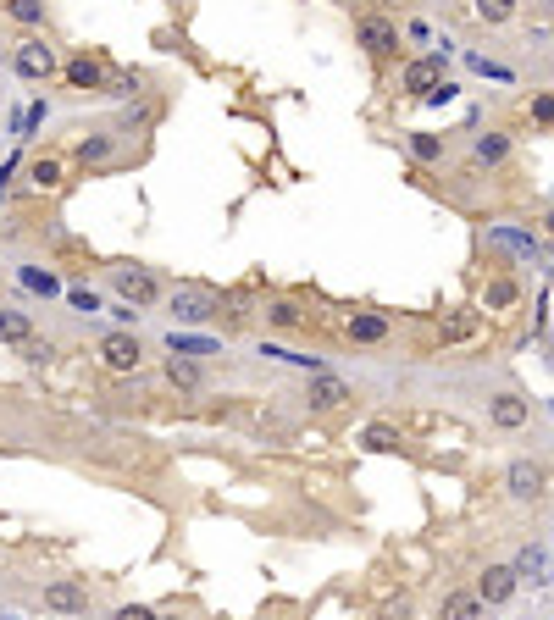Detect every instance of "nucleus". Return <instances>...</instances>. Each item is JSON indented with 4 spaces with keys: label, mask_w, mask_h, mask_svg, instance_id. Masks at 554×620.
I'll return each instance as SVG.
<instances>
[{
    "label": "nucleus",
    "mask_w": 554,
    "mask_h": 620,
    "mask_svg": "<svg viewBox=\"0 0 554 620\" xmlns=\"http://www.w3.org/2000/svg\"><path fill=\"white\" fill-rule=\"evenodd\" d=\"M12 72L23 78V84H50V78L61 72L56 45H50V39H39V34L17 39V50H12Z\"/></svg>",
    "instance_id": "obj_1"
},
{
    "label": "nucleus",
    "mask_w": 554,
    "mask_h": 620,
    "mask_svg": "<svg viewBox=\"0 0 554 620\" xmlns=\"http://www.w3.org/2000/svg\"><path fill=\"white\" fill-rule=\"evenodd\" d=\"M172 316H178V322H189V327H205V322H222V294L217 288H194V283H183V288H172Z\"/></svg>",
    "instance_id": "obj_2"
},
{
    "label": "nucleus",
    "mask_w": 554,
    "mask_h": 620,
    "mask_svg": "<svg viewBox=\"0 0 554 620\" xmlns=\"http://www.w3.org/2000/svg\"><path fill=\"white\" fill-rule=\"evenodd\" d=\"M95 355H100V366L117 371V377H128V371L145 366V344H139V338H133L128 327H111V333H100Z\"/></svg>",
    "instance_id": "obj_3"
},
{
    "label": "nucleus",
    "mask_w": 554,
    "mask_h": 620,
    "mask_svg": "<svg viewBox=\"0 0 554 620\" xmlns=\"http://www.w3.org/2000/svg\"><path fill=\"white\" fill-rule=\"evenodd\" d=\"M61 84L73 89V95H100V89L111 84L106 56H95V50H78V56H67V61H61Z\"/></svg>",
    "instance_id": "obj_4"
},
{
    "label": "nucleus",
    "mask_w": 554,
    "mask_h": 620,
    "mask_svg": "<svg viewBox=\"0 0 554 620\" xmlns=\"http://www.w3.org/2000/svg\"><path fill=\"white\" fill-rule=\"evenodd\" d=\"M505 493L516 504H538L543 493H549V471H543L538 460H510V471H505Z\"/></svg>",
    "instance_id": "obj_5"
},
{
    "label": "nucleus",
    "mask_w": 554,
    "mask_h": 620,
    "mask_svg": "<svg viewBox=\"0 0 554 620\" xmlns=\"http://www.w3.org/2000/svg\"><path fill=\"white\" fill-rule=\"evenodd\" d=\"M111 283H117V294L128 305H156L161 299V277L150 266H111Z\"/></svg>",
    "instance_id": "obj_6"
},
{
    "label": "nucleus",
    "mask_w": 554,
    "mask_h": 620,
    "mask_svg": "<svg viewBox=\"0 0 554 620\" xmlns=\"http://www.w3.org/2000/svg\"><path fill=\"white\" fill-rule=\"evenodd\" d=\"M355 45H361L372 61H394L399 56V28L388 23V17H361V23H355Z\"/></svg>",
    "instance_id": "obj_7"
},
{
    "label": "nucleus",
    "mask_w": 554,
    "mask_h": 620,
    "mask_svg": "<svg viewBox=\"0 0 554 620\" xmlns=\"http://www.w3.org/2000/svg\"><path fill=\"white\" fill-rule=\"evenodd\" d=\"M399 89H405V95H416V100L438 95V89H444V56H416V61H405V72H399Z\"/></svg>",
    "instance_id": "obj_8"
},
{
    "label": "nucleus",
    "mask_w": 554,
    "mask_h": 620,
    "mask_svg": "<svg viewBox=\"0 0 554 620\" xmlns=\"http://www.w3.org/2000/svg\"><path fill=\"white\" fill-rule=\"evenodd\" d=\"M350 399H355V394H350V382L333 377V371H316L311 388H305V405H311L316 416H327V410H344Z\"/></svg>",
    "instance_id": "obj_9"
},
{
    "label": "nucleus",
    "mask_w": 554,
    "mask_h": 620,
    "mask_svg": "<svg viewBox=\"0 0 554 620\" xmlns=\"http://www.w3.org/2000/svg\"><path fill=\"white\" fill-rule=\"evenodd\" d=\"M516 587H521L516 565H488V571L477 576V598H482V604H510Z\"/></svg>",
    "instance_id": "obj_10"
},
{
    "label": "nucleus",
    "mask_w": 554,
    "mask_h": 620,
    "mask_svg": "<svg viewBox=\"0 0 554 620\" xmlns=\"http://www.w3.org/2000/svg\"><path fill=\"white\" fill-rule=\"evenodd\" d=\"M488 421H494L499 432H516V427H527V421H532V405L521 394H494V399H488Z\"/></svg>",
    "instance_id": "obj_11"
},
{
    "label": "nucleus",
    "mask_w": 554,
    "mask_h": 620,
    "mask_svg": "<svg viewBox=\"0 0 554 620\" xmlns=\"http://www.w3.org/2000/svg\"><path fill=\"white\" fill-rule=\"evenodd\" d=\"M45 609H56V615H89V587L84 582H50Z\"/></svg>",
    "instance_id": "obj_12"
},
{
    "label": "nucleus",
    "mask_w": 554,
    "mask_h": 620,
    "mask_svg": "<svg viewBox=\"0 0 554 620\" xmlns=\"http://www.w3.org/2000/svg\"><path fill=\"white\" fill-rule=\"evenodd\" d=\"M111 155H117V133H84V139H78V167H106Z\"/></svg>",
    "instance_id": "obj_13"
},
{
    "label": "nucleus",
    "mask_w": 554,
    "mask_h": 620,
    "mask_svg": "<svg viewBox=\"0 0 554 620\" xmlns=\"http://www.w3.org/2000/svg\"><path fill=\"white\" fill-rule=\"evenodd\" d=\"M344 333H350L355 344H383V338H388V316H377V310H355L350 322H344Z\"/></svg>",
    "instance_id": "obj_14"
},
{
    "label": "nucleus",
    "mask_w": 554,
    "mask_h": 620,
    "mask_svg": "<svg viewBox=\"0 0 554 620\" xmlns=\"http://www.w3.org/2000/svg\"><path fill=\"white\" fill-rule=\"evenodd\" d=\"M405 150L416 167H444V139L438 133H405Z\"/></svg>",
    "instance_id": "obj_15"
},
{
    "label": "nucleus",
    "mask_w": 554,
    "mask_h": 620,
    "mask_svg": "<svg viewBox=\"0 0 554 620\" xmlns=\"http://www.w3.org/2000/svg\"><path fill=\"white\" fill-rule=\"evenodd\" d=\"M488 244H494V250L521 255V261H532V255H538V239H532V233H521V227H494V233H488Z\"/></svg>",
    "instance_id": "obj_16"
},
{
    "label": "nucleus",
    "mask_w": 554,
    "mask_h": 620,
    "mask_svg": "<svg viewBox=\"0 0 554 620\" xmlns=\"http://www.w3.org/2000/svg\"><path fill=\"white\" fill-rule=\"evenodd\" d=\"M471 155H477V167H499V161L510 155V133H477Z\"/></svg>",
    "instance_id": "obj_17"
},
{
    "label": "nucleus",
    "mask_w": 554,
    "mask_h": 620,
    "mask_svg": "<svg viewBox=\"0 0 554 620\" xmlns=\"http://www.w3.org/2000/svg\"><path fill=\"white\" fill-rule=\"evenodd\" d=\"M167 382H172V388H183V394H194V388L205 382V371L194 366L189 355H167Z\"/></svg>",
    "instance_id": "obj_18"
},
{
    "label": "nucleus",
    "mask_w": 554,
    "mask_h": 620,
    "mask_svg": "<svg viewBox=\"0 0 554 620\" xmlns=\"http://www.w3.org/2000/svg\"><path fill=\"white\" fill-rule=\"evenodd\" d=\"M0 12L17 28H45V0H0Z\"/></svg>",
    "instance_id": "obj_19"
},
{
    "label": "nucleus",
    "mask_w": 554,
    "mask_h": 620,
    "mask_svg": "<svg viewBox=\"0 0 554 620\" xmlns=\"http://www.w3.org/2000/svg\"><path fill=\"white\" fill-rule=\"evenodd\" d=\"M266 327H277V333H294V327H305V310L294 305V299H272V305H266Z\"/></svg>",
    "instance_id": "obj_20"
},
{
    "label": "nucleus",
    "mask_w": 554,
    "mask_h": 620,
    "mask_svg": "<svg viewBox=\"0 0 554 620\" xmlns=\"http://www.w3.org/2000/svg\"><path fill=\"white\" fill-rule=\"evenodd\" d=\"M477 615H482L477 593H449L444 604H438V620H477Z\"/></svg>",
    "instance_id": "obj_21"
},
{
    "label": "nucleus",
    "mask_w": 554,
    "mask_h": 620,
    "mask_svg": "<svg viewBox=\"0 0 554 620\" xmlns=\"http://www.w3.org/2000/svg\"><path fill=\"white\" fill-rule=\"evenodd\" d=\"M516 299H521V288L510 277H488V288H482V310H510Z\"/></svg>",
    "instance_id": "obj_22"
},
{
    "label": "nucleus",
    "mask_w": 554,
    "mask_h": 620,
    "mask_svg": "<svg viewBox=\"0 0 554 620\" xmlns=\"http://www.w3.org/2000/svg\"><path fill=\"white\" fill-rule=\"evenodd\" d=\"M34 338V322L23 310H0V344H28Z\"/></svg>",
    "instance_id": "obj_23"
},
{
    "label": "nucleus",
    "mask_w": 554,
    "mask_h": 620,
    "mask_svg": "<svg viewBox=\"0 0 554 620\" xmlns=\"http://www.w3.org/2000/svg\"><path fill=\"white\" fill-rule=\"evenodd\" d=\"M516 6H521V0H471V12H477L488 28L510 23V17H516Z\"/></svg>",
    "instance_id": "obj_24"
},
{
    "label": "nucleus",
    "mask_w": 554,
    "mask_h": 620,
    "mask_svg": "<svg viewBox=\"0 0 554 620\" xmlns=\"http://www.w3.org/2000/svg\"><path fill=\"white\" fill-rule=\"evenodd\" d=\"M28 183H34V189H61V161L56 155H39L34 167H28Z\"/></svg>",
    "instance_id": "obj_25"
},
{
    "label": "nucleus",
    "mask_w": 554,
    "mask_h": 620,
    "mask_svg": "<svg viewBox=\"0 0 554 620\" xmlns=\"http://www.w3.org/2000/svg\"><path fill=\"white\" fill-rule=\"evenodd\" d=\"M361 449H372V454H394V449H399V432L377 421V427H366V432H361Z\"/></svg>",
    "instance_id": "obj_26"
},
{
    "label": "nucleus",
    "mask_w": 554,
    "mask_h": 620,
    "mask_svg": "<svg viewBox=\"0 0 554 620\" xmlns=\"http://www.w3.org/2000/svg\"><path fill=\"white\" fill-rule=\"evenodd\" d=\"M23 283L34 288V294H45V299H50V294H56V288H61L56 277H50V272H39V266H23Z\"/></svg>",
    "instance_id": "obj_27"
},
{
    "label": "nucleus",
    "mask_w": 554,
    "mask_h": 620,
    "mask_svg": "<svg viewBox=\"0 0 554 620\" xmlns=\"http://www.w3.org/2000/svg\"><path fill=\"white\" fill-rule=\"evenodd\" d=\"M543 571V549H521L516 554V576H538Z\"/></svg>",
    "instance_id": "obj_28"
},
{
    "label": "nucleus",
    "mask_w": 554,
    "mask_h": 620,
    "mask_svg": "<svg viewBox=\"0 0 554 620\" xmlns=\"http://www.w3.org/2000/svg\"><path fill=\"white\" fill-rule=\"evenodd\" d=\"M17 349H23V360H28V366H39V360H50V355H56V344H39V338H28V344H17Z\"/></svg>",
    "instance_id": "obj_29"
},
{
    "label": "nucleus",
    "mask_w": 554,
    "mask_h": 620,
    "mask_svg": "<svg viewBox=\"0 0 554 620\" xmlns=\"http://www.w3.org/2000/svg\"><path fill=\"white\" fill-rule=\"evenodd\" d=\"M111 620H161V615H156V609H150V604H122V609H117V615H111Z\"/></svg>",
    "instance_id": "obj_30"
},
{
    "label": "nucleus",
    "mask_w": 554,
    "mask_h": 620,
    "mask_svg": "<svg viewBox=\"0 0 554 620\" xmlns=\"http://www.w3.org/2000/svg\"><path fill=\"white\" fill-rule=\"evenodd\" d=\"M139 84H145V72H122L117 84H111V95H139Z\"/></svg>",
    "instance_id": "obj_31"
},
{
    "label": "nucleus",
    "mask_w": 554,
    "mask_h": 620,
    "mask_svg": "<svg viewBox=\"0 0 554 620\" xmlns=\"http://www.w3.org/2000/svg\"><path fill=\"white\" fill-rule=\"evenodd\" d=\"M67 299H73V310H100V299L89 294V288H73V294H67Z\"/></svg>",
    "instance_id": "obj_32"
},
{
    "label": "nucleus",
    "mask_w": 554,
    "mask_h": 620,
    "mask_svg": "<svg viewBox=\"0 0 554 620\" xmlns=\"http://www.w3.org/2000/svg\"><path fill=\"white\" fill-rule=\"evenodd\" d=\"M532 117H538V122H554V100L538 95V100H532Z\"/></svg>",
    "instance_id": "obj_33"
},
{
    "label": "nucleus",
    "mask_w": 554,
    "mask_h": 620,
    "mask_svg": "<svg viewBox=\"0 0 554 620\" xmlns=\"http://www.w3.org/2000/svg\"><path fill=\"white\" fill-rule=\"evenodd\" d=\"M471 333V316H455V322H444V338H466Z\"/></svg>",
    "instance_id": "obj_34"
},
{
    "label": "nucleus",
    "mask_w": 554,
    "mask_h": 620,
    "mask_svg": "<svg viewBox=\"0 0 554 620\" xmlns=\"http://www.w3.org/2000/svg\"><path fill=\"white\" fill-rule=\"evenodd\" d=\"M405 615H410V604H405V598H399V604H388V609H383V620H405Z\"/></svg>",
    "instance_id": "obj_35"
},
{
    "label": "nucleus",
    "mask_w": 554,
    "mask_h": 620,
    "mask_svg": "<svg viewBox=\"0 0 554 620\" xmlns=\"http://www.w3.org/2000/svg\"><path fill=\"white\" fill-rule=\"evenodd\" d=\"M543 227H549V233H554V211H549V216H543Z\"/></svg>",
    "instance_id": "obj_36"
},
{
    "label": "nucleus",
    "mask_w": 554,
    "mask_h": 620,
    "mask_svg": "<svg viewBox=\"0 0 554 620\" xmlns=\"http://www.w3.org/2000/svg\"><path fill=\"white\" fill-rule=\"evenodd\" d=\"M0 620H17V615H0Z\"/></svg>",
    "instance_id": "obj_37"
},
{
    "label": "nucleus",
    "mask_w": 554,
    "mask_h": 620,
    "mask_svg": "<svg viewBox=\"0 0 554 620\" xmlns=\"http://www.w3.org/2000/svg\"><path fill=\"white\" fill-rule=\"evenodd\" d=\"M167 620H183V615H167Z\"/></svg>",
    "instance_id": "obj_38"
}]
</instances>
